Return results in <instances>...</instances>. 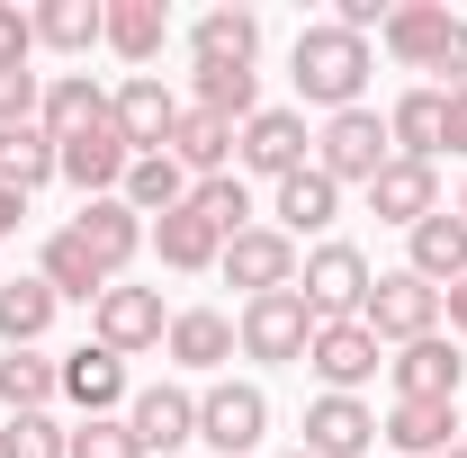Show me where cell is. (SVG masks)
<instances>
[{"label":"cell","instance_id":"cell-1","mask_svg":"<svg viewBox=\"0 0 467 458\" xmlns=\"http://www.w3.org/2000/svg\"><path fill=\"white\" fill-rule=\"evenodd\" d=\"M288 81H296V99L324 109V117L359 109V90H368V36H350L333 18H306L296 27V55H288Z\"/></svg>","mask_w":467,"mask_h":458},{"label":"cell","instance_id":"cell-2","mask_svg":"<svg viewBox=\"0 0 467 458\" xmlns=\"http://www.w3.org/2000/svg\"><path fill=\"white\" fill-rule=\"evenodd\" d=\"M396 162V144H387V117L368 109H342V117H324V135H315V172L333 180V189H368V180Z\"/></svg>","mask_w":467,"mask_h":458},{"label":"cell","instance_id":"cell-3","mask_svg":"<svg viewBox=\"0 0 467 458\" xmlns=\"http://www.w3.org/2000/svg\"><path fill=\"white\" fill-rule=\"evenodd\" d=\"M306 342H315V306L296 287L243 297V315H234V350L243 359H306Z\"/></svg>","mask_w":467,"mask_h":458},{"label":"cell","instance_id":"cell-4","mask_svg":"<svg viewBox=\"0 0 467 458\" xmlns=\"http://www.w3.org/2000/svg\"><path fill=\"white\" fill-rule=\"evenodd\" d=\"M261 432H270V396H261L252 378H216V387L198 396V441L216 458H252Z\"/></svg>","mask_w":467,"mask_h":458},{"label":"cell","instance_id":"cell-5","mask_svg":"<svg viewBox=\"0 0 467 458\" xmlns=\"http://www.w3.org/2000/svg\"><path fill=\"white\" fill-rule=\"evenodd\" d=\"M359 324L378 333V342H431L441 333V287H422L413 270H387V279H368V306H359Z\"/></svg>","mask_w":467,"mask_h":458},{"label":"cell","instance_id":"cell-6","mask_svg":"<svg viewBox=\"0 0 467 458\" xmlns=\"http://www.w3.org/2000/svg\"><path fill=\"white\" fill-rule=\"evenodd\" d=\"M296 297L315 306V324H350V315L368 306V261H359V243H315L306 270H296Z\"/></svg>","mask_w":467,"mask_h":458},{"label":"cell","instance_id":"cell-7","mask_svg":"<svg viewBox=\"0 0 467 458\" xmlns=\"http://www.w3.org/2000/svg\"><path fill=\"white\" fill-rule=\"evenodd\" d=\"M378 350H387V342H378V333L350 315V324H315V342H306V369L324 378V396H359V387L378 378Z\"/></svg>","mask_w":467,"mask_h":458},{"label":"cell","instance_id":"cell-8","mask_svg":"<svg viewBox=\"0 0 467 458\" xmlns=\"http://www.w3.org/2000/svg\"><path fill=\"white\" fill-rule=\"evenodd\" d=\"M306 144H315V135H306V109H261L234 135V162L252 180H296L306 172Z\"/></svg>","mask_w":467,"mask_h":458},{"label":"cell","instance_id":"cell-9","mask_svg":"<svg viewBox=\"0 0 467 458\" xmlns=\"http://www.w3.org/2000/svg\"><path fill=\"white\" fill-rule=\"evenodd\" d=\"M180 109H189V99H171V81H162V72H126V90L109 99L126 153H162V144H171V126H180Z\"/></svg>","mask_w":467,"mask_h":458},{"label":"cell","instance_id":"cell-10","mask_svg":"<svg viewBox=\"0 0 467 458\" xmlns=\"http://www.w3.org/2000/svg\"><path fill=\"white\" fill-rule=\"evenodd\" d=\"M162 333H171V315H162V297H153V287H109V297L90 306V342L117 350V359L153 350Z\"/></svg>","mask_w":467,"mask_h":458},{"label":"cell","instance_id":"cell-11","mask_svg":"<svg viewBox=\"0 0 467 458\" xmlns=\"http://www.w3.org/2000/svg\"><path fill=\"white\" fill-rule=\"evenodd\" d=\"M387 378H396V404H459L467 396V359L441 342V333H431V342H405L387 359Z\"/></svg>","mask_w":467,"mask_h":458},{"label":"cell","instance_id":"cell-12","mask_svg":"<svg viewBox=\"0 0 467 458\" xmlns=\"http://www.w3.org/2000/svg\"><path fill=\"white\" fill-rule=\"evenodd\" d=\"M234 287H252V297H270V287H296V270H306V252H296L279 225H252L225 243V261H216Z\"/></svg>","mask_w":467,"mask_h":458},{"label":"cell","instance_id":"cell-13","mask_svg":"<svg viewBox=\"0 0 467 458\" xmlns=\"http://www.w3.org/2000/svg\"><path fill=\"white\" fill-rule=\"evenodd\" d=\"M126 135H117V117L109 126H90V135H72V144H55V180H72L81 198H117L126 189Z\"/></svg>","mask_w":467,"mask_h":458},{"label":"cell","instance_id":"cell-14","mask_svg":"<svg viewBox=\"0 0 467 458\" xmlns=\"http://www.w3.org/2000/svg\"><path fill=\"white\" fill-rule=\"evenodd\" d=\"M72 234H81V252H90V261H99L109 279L126 270V261H135V252H144V243H153V225H144V216H135L126 198H81Z\"/></svg>","mask_w":467,"mask_h":458},{"label":"cell","instance_id":"cell-15","mask_svg":"<svg viewBox=\"0 0 467 458\" xmlns=\"http://www.w3.org/2000/svg\"><path fill=\"white\" fill-rule=\"evenodd\" d=\"M55 378H63V404H81V422H99V413H117V404H126V359H117V350H99V342L63 350Z\"/></svg>","mask_w":467,"mask_h":458},{"label":"cell","instance_id":"cell-16","mask_svg":"<svg viewBox=\"0 0 467 458\" xmlns=\"http://www.w3.org/2000/svg\"><path fill=\"white\" fill-rule=\"evenodd\" d=\"M378 450V413L359 396H315L306 404V458H368Z\"/></svg>","mask_w":467,"mask_h":458},{"label":"cell","instance_id":"cell-17","mask_svg":"<svg viewBox=\"0 0 467 458\" xmlns=\"http://www.w3.org/2000/svg\"><path fill=\"white\" fill-rule=\"evenodd\" d=\"M450 27H459V18H450V0H396L378 36H387V55L405 63V72H431L441 46H450Z\"/></svg>","mask_w":467,"mask_h":458},{"label":"cell","instance_id":"cell-18","mask_svg":"<svg viewBox=\"0 0 467 458\" xmlns=\"http://www.w3.org/2000/svg\"><path fill=\"white\" fill-rule=\"evenodd\" d=\"M431 207H441V172H431V162H387V172L368 180V216H378V225L413 234Z\"/></svg>","mask_w":467,"mask_h":458},{"label":"cell","instance_id":"cell-19","mask_svg":"<svg viewBox=\"0 0 467 458\" xmlns=\"http://www.w3.org/2000/svg\"><path fill=\"white\" fill-rule=\"evenodd\" d=\"M126 432L144 441V458L180 450V441H198V396L189 387H144V396L126 404Z\"/></svg>","mask_w":467,"mask_h":458},{"label":"cell","instance_id":"cell-20","mask_svg":"<svg viewBox=\"0 0 467 458\" xmlns=\"http://www.w3.org/2000/svg\"><path fill=\"white\" fill-rule=\"evenodd\" d=\"M422 287H459L467 279V216L459 207H431L422 225H413V261H405Z\"/></svg>","mask_w":467,"mask_h":458},{"label":"cell","instance_id":"cell-21","mask_svg":"<svg viewBox=\"0 0 467 458\" xmlns=\"http://www.w3.org/2000/svg\"><path fill=\"white\" fill-rule=\"evenodd\" d=\"M36 126H46L55 144H72V135L109 126V90H99L90 72H55V81H46V99H36Z\"/></svg>","mask_w":467,"mask_h":458},{"label":"cell","instance_id":"cell-22","mask_svg":"<svg viewBox=\"0 0 467 458\" xmlns=\"http://www.w3.org/2000/svg\"><path fill=\"white\" fill-rule=\"evenodd\" d=\"M378 441L396 458H441L450 441H467V432H459V404H387Z\"/></svg>","mask_w":467,"mask_h":458},{"label":"cell","instance_id":"cell-23","mask_svg":"<svg viewBox=\"0 0 467 458\" xmlns=\"http://www.w3.org/2000/svg\"><path fill=\"white\" fill-rule=\"evenodd\" d=\"M234 135H243V126H225V117H207V109H180L162 153H171L189 180H216V172H234Z\"/></svg>","mask_w":467,"mask_h":458},{"label":"cell","instance_id":"cell-24","mask_svg":"<svg viewBox=\"0 0 467 458\" xmlns=\"http://www.w3.org/2000/svg\"><path fill=\"white\" fill-rule=\"evenodd\" d=\"M189 109L225 117V126H252V117H261V72H252V63H198Z\"/></svg>","mask_w":467,"mask_h":458},{"label":"cell","instance_id":"cell-25","mask_svg":"<svg viewBox=\"0 0 467 458\" xmlns=\"http://www.w3.org/2000/svg\"><path fill=\"white\" fill-rule=\"evenodd\" d=\"M189 189H198V180L180 172L171 153H135V162H126V189H117V198H126L135 216H153V225H162V216H180V207H189Z\"/></svg>","mask_w":467,"mask_h":458},{"label":"cell","instance_id":"cell-26","mask_svg":"<svg viewBox=\"0 0 467 458\" xmlns=\"http://www.w3.org/2000/svg\"><path fill=\"white\" fill-rule=\"evenodd\" d=\"M441 90L422 81V90H405L396 109H387V144H396V162H441Z\"/></svg>","mask_w":467,"mask_h":458},{"label":"cell","instance_id":"cell-27","mask_svg":"<svg viewBox=\"0 0 467 458\" xmlns=\"http://www.w3.org/2000/svg\"><path fill=\"white\" fill-rule=\"evenodd\" d=\"M270 216H279V234H288V243H306V234H324L333 216H342V189L306 162L296 180H279V207H270Z\"/></svg>","mask_w":467,"mask_h":458},{"label":"cell","instance_id":"cell-28","mask_svg":"<svg viewBox=\"0 0 467 458\" xmlns=\"http://www.w3.org/2000/svg\"><path fill=\"white\" fill-rule=\"evenodd\" d=\"M36 279L55 287L63 306H99V297H109V287H117L109 270H99V261H90V252H81V234H72V225H63L55 243H46V270H36Z\"/></svg>","mask_w":467,"mask_h":458},{"label":"cell","instance_id":"cell-29","mask_svg":"<svg viewBox=\"0 0 467 458\" xmlns=\"http://www.w3.org/2000/svg\"><path fill=\"white\" fill-rule=\"evenodd\" d=\"M55 287L46 279H0V350H36L46 342V324H55Z\"/></svg>","mask_w":467,"mask_h":458},{"label":"cell","instance_id":"cell-30","mask_svg":"<svg viewBox=\"0 0 467 458\" xmlns=\"http://www.w3.org/2000/svg\"><path fill=\"white\" fill-rule=\"evenodd\" d=\"M36 46H55V55L109 46V0H46L36 9Z\"/></svg>","mask_w":467,"mask_h":458},{"label":"cell","instance_id":"cell-31","mask_svg":"<svg viewBox=\"0 0 467 458\" xmlns=\"http://www.w3.org/2000/svg\"><path fill=\"white\" fill-rule=\"evenodd\" d=\"M162 350H171L180 369H225V359H234V324L216 315V306H189V315H171Z\"/></svg>","mask_w":467,"mask_h":458},{"label":"cell","instance_id":"cell-32","mask_svg":"<svg viewBox=\"0 0 467 458\" xmlns=\"http://www.w3.org/2000/svg\"><path fill=\"white\" fill-rule=\"evenodd\" d=\"M153 252H162V270H216V261H225V234L207 225L198 207H180V216L153 225Z\"/></svg>","mask_w":467,"mask_h":458},{"label":"cell","instance_id":"cell-33","mask_svg":"<svg viewBox=\"0 0 467 458\" xmlns=\"http://www.w3.org/2000/svg\"><path fill=\"white\" fill-rule=\"evenodd\" d=\"M109 46L126 63H153L171 46V9H162V0H109Z\"/></svg>","mask_w":467,"mask_h":458},{"label":"cell","instance_id":"cell-34","mask_svg":"<svg viewBox=\"0 0 467 458\" xmlns=\"http://www.w3.org/2000/svg\"><path fill=\"white\" fill-rule=\"evenodd\" d=\"M46 180H55V135H46V126H9V135H0V189L36 198Z\"/></svg>","mask_w":467,"mask_h":458},{"label":"cell","instance_id":"cell-35","mask_svg":"<svg viewBox=\"0 0 467 458\" xmlns=\"http://www.w3.org/2000/svg\"><path fill=\"white\" fill-rule=\"evenodd\" d=\"M189 46H198V63H252L261 55V18L252 9H207L189 27Z\"/></svg>","mask_w":467,"mask_h":458},{"label":"cell","instance_id":"cell-36","mask_svg":"<svg viewBox=\"0 0 467 458\" xmlns=\"http://www.w3.org/2000/svg\"><path fill=\"white\" fill-rule=\"evenodd\" d=\"M55 396H63V378H55L46 350H9V359H0V404H9V413H46Z\"/></svg>","mask_w":467,"mask_h":458},{"label":"cell","instance_id":"cell-37","mask_svg":"<svg viewBox=\"0 0 467 458\" xmlns=\"http://www.w3.org/2000/svg\"><path fill=\"white\" fill-rule=\"evenodd\" d=\"M189 207L234 243V234H252V180H243V172H216V180H198V189H189Z\"/></svg>","mask_w":467,"mask_h":458},{"label":"cell","instance_id":"cell-38","mask_svg":"<svg viewBox=\"0 0 467 458\" xmlns=\"http://www.w3.org/2000/svg\"><path fill=\"white\" fill-rule=\"evenodd\" d=\"M0 458H72V432H63L55 413H9V432H0Z\"/></svg>","mask_w":467,"mask_h":458},{"label":"cell","instance_id":"cell-39","mask_svg":"<svg viewBox=\"0 0 467 458\" xmlns=\"http://www.w3.org/2000/svg\"><path fill=\"white\" fill-rule=\"evenodd\" d=\"M72 458H144V441L126 432V413H99V422L72 432Z\"/></svg>","mask_w":467,"mask_h":458},{"label":"cell","instance_id":"cell-40","mask_svg":"<svg viewBox=\"0 0 467 458\" xmlns=\"http://www.w3.org/2000/svg\"><path fill=\"white\" fill-rule=\"evenodd\" d=\"M27 55H36V9L0 0V72H27Z\"/></svg>","mask_w":467,"mask_h":458},{"label":"cell","instance_id":"cell-41","mask_svg":"<svg viewBox=\"0 0 467 458\" xmlns=\"http://www.w3.org/2000/svg\"><path fill=\"white\" fill-rule=\"evenodd\" d=\"M36 99H46V72H0V135L36 126Z\"/></svg>","mask_w":467,"mask_h":458},{"label":"cell","instance_id":"cell-42","mask_svg":"<svg viewBox=\"0 0 467 458\" xmlns=\"http://www.w3.org/2000/svg\"><path fill=\"white\" fill-rule=\"evenodd\" d=\"M431 90H441V99H459V90H467V18L450 27V46H441V63H431Z\"/></svg>","mask_w":467,"mask_h":458},{"label":"cell","instance_id":"cell-43","mask_svg":"<svg viewBox=\"0 0 467 458\" xmlns=\"http://www.w3.org/2000/svg\"><path fill=\"white\" fill-rule=\"evenodd\" d=\"M333 27H350V36H368V27H387V0H342V9H333Z\"/></svg>","mask_w":467,"mask_h":458},{"label":"cell","instance_id":"cell-44","mask_svg":"<svg viewBox=\"0 0 467 458\" xmlns=\"http://www.w3.org/2000/svg\"><path fill=\"white\" fill-rule=\"evenodd\" d=\"M441 153H459V162H467V90L441 109Z\"/></svg>","mask_w":467,"mask_h":458},{"label":"cell","instance_id":"cell-45","mask_svg":"<svg viewBox=\"0 0 467 458\" xmlns=\"http://www.w3.org/2000/svg\"><path fill=\"white\" fill-rule=\"evenodd\" d=\"M441 315H450V333L467 342V279H459V287H441Z\"/></svg>","mask_w":467,"mask_h":458},{"label":"cell","instance_id":"cell-46","mask_svg":"<svg viewBox=\"0 0 467 458\" xmlns=\"http://www.w3.org/2000/svg\"><path fill=\"white\" fill-rule=\"evenodd\" d=\"M18 216H27V198H18V189H0V243L18 234Z\"/></svg>","mask_w":467,"mask_h":458},{"label":"cell","instance_id":"cell-47","mask_svg":"<svg viewBox=\"0 0 467 458\" xmlns=\"http://www.w3.org/2000/svg\"><path fill=\"white\" fill-rule=\"evenodd\" d=\"M441 458H467V441H450V450H441Z\"/></svg>","mask_w":467,"mask_h":458},{"label":"cell","instance_id":"cell-48","mask_svg":"<svg viewBox=\"0 0 467 458\" xmlns=\"http://www.w3.org/2000/svg\"><path fill=\"white\" fill-rule=\"evenodd\" d=\"M459 432H467V396H459Z\"/></svg>","mask_w":467,"mask_h":458},{"label":"cell","instance_id":"cell-49","mask_svg":"<svg viewBox=\"0 0 467 458\" xmlns=\"http://www.w3.org/2000/svg\"><path fill=\"white\" fill-rule=\"evenodd\" d=\"M459 216H467V189H459Z\"/></svg>","mask_w":467,"mask_h":458},{"label":"cell","instance_id":"cell-50","mask_svg":"<svg viewBox=\"0 0 467 458\" xmlns=\"http://www.w3.org/2000/svg\"><path fill=\"white\" fill-rule=\"evenodd\" d=\"M288 458H306V450H288Z\"/></svg>","mask_w":467,"mask_h":458}]
</instances>
